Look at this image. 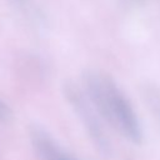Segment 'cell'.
<instances>
[{
	"instance_id": "6da1fadb",
	"label": "cell",
	"mask_w": 160,
	"mask_h": 160,
	"mask_svg": "<svg viewBox=\"0 0 160 160\" xmlns=\"http://www.w3.org/2000/svg\"><path fill=\"white\" fill-rule=\"evenodd\" d=\"M84 91L96 111L132 144L142 142L139 118L121 89L105 74L89 70L82 78Z\"/></svg>"
},
{
	"instance_id": "7a4b0ae2",
	"label": "cell",
	"mask_w": 160,
	"mask_h": 160,
	"mask_svg": "<svg viewBox=\"0 0 160 160\" xmlns=\"http://www.w3.org/2000/svg\"><path fill=\"white\" fill-rule=\"evenodd\" d=\"M65 96L68 98L69 102L71 104L72 109L80 118L84 128L86 129L89 136L91 138L95 146L102 152L108 154L110 150L109 140L104 132L102 126L99 122V119L95 114V108L86 98L85 91L79 90L74 84H68L65 86Z\"/></svg>"
},
{
	"instance_id": "3957f363",
	"label": "cell",
	"mask_w": 160,
	"mask_h": 160,
	"mask_svg": "<svg viewBox=\"0 0 160 160\" xmlns=\"http://www.w3.org/2000/svg\"><path fill=\"white\" fill-rule=\"evenodd\" d=\"M31 144L40 160H75L46 131L40 128L31 130Z\"/></svg>"
},
{
	"instance_id": "277c9868",
	"label": "cell",
	"mask_w": 160,
	"mask_h": 160,
	"mask_svg": "<svg viewBox=\"0 0 160 160\" xmlns=\"http://www.w3.org/2000/svg\"><path fill=\"white\" fill-rule=\"evenodd\" d=\"M141 94L152 116L156 119L160 126V88L156 84L146 82L141 88Z\"/></svg>"
},
{
	"instance_id": "5b68a950",
	"label": "cell",
	"mask_w": 160,
	"mask_h": 160,
	"mask_svg": "<svg viewBox=\"0 0 160 160\" xmlns=\"http://www.w3.org/2000/svg\"><path fill=\"white\" fill-rule=\"evenodd\" d=\"M11 116V111L10 109L8 108V105L0 100V120L5 121V120H9Z\"/></svg>"
}]
</instances>
